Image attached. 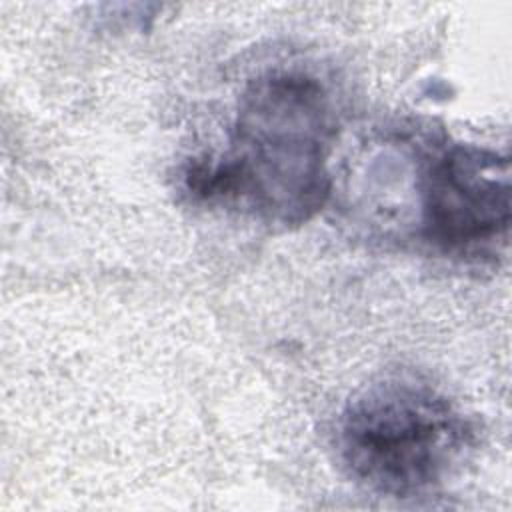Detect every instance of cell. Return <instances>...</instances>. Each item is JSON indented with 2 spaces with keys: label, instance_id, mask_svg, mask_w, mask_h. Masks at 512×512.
Returning <instances> with one entry per match:
<instances>
[{
  "label": "cell",
  "instance_id": "6da1fadb",
  "mask_svg": "<svg viewBox=\"0 0 512 512\" xmlns=\"http://www.w3.org/2000/svg\"><path fill=\"white\" fill-rule=\"evenodd\" d=\"M334 122L324 88L300 72H270L240 96L230 150L194 162L186 186L204 200H230L268 224L308 222L330 196Z\"/></svg>",
  "mask_w": 512,
  "mask_h": 512
},
{
  "label": "cell",
  "instance_id": "7a4b0ae2",
  "mask_svg": "<svg viewBox=\"0 0 512 512\" xmlns=\"http://www.w3.org/2000/svg\"><path fill=\"white\" fill-rule=\"evenodd\" d=\"M462 412L412 376L366 386L340 420V452L350 474L388 496H416L442 484L470 448Z\"/></svg>",
  "mask_w": 512,
  "mask_h": 512
},
{
  "label": "cell",
  "instance_id": "3957f363",
  "mask_svg": "<svg viewBox=\"0 0 512 512\" xmlns=\"http://www.w3.org/2000/svg\"><path fill=\"white\" fill-rule=\"evenodd\" d=\"M422 234L456 256L496 252L510 226V162L506 156L452 144L422 172Z\"/></svg>",
  "mask_w": 512,
  "mask_h": 512
}]
</instances>
